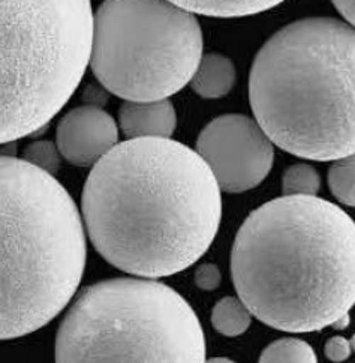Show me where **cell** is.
I'll list each match as a JSON object with an SVG mask.
<instances>
[{"label": "cell", "instance_id": "1", "mask_svg": "<svg viewBox=\"0 0 355 363\" xmlns=\"http://www.w3.org/2000/svg\"><path fill=\"white\" fill-rule=\"evenodd\" d=\"M81 212L105 260L156 279L186 270L210 248L222 196L196 150L171 138H129L91 168Z\"/></svg>", "mask_w": 355, "mask_h": 363}, {"label": "cell", "instance_id": "2", "mask_svg": "<svg viewBox=\"0 0 355 363\" xmlns=\"http://www.w3.org/2000/svg\"><path fill=\"white\" fill-rule=\"evenodd\" d=\"M231 274L240 301L267 326L322 330L355 301V224L317 196L274 199L237 233Z\"/></svg>", "mask_w": 355, "mask_h": 363}, {"label": "cell", "instance_id": "3", "mask_svg": "<svg viewBox=\"0 0 355 363\" xmlns=\"http://www.w3.org/2000/svg\"><path fill=\"white\" fill-rule=\"evenodd\" d=\"M355 33L346 21L310 17L276 32L249 75L255 121L273 145L295 157L354 155Z\"/></svg>", "mask_w": 355, "mask_h": 363}, {"label": "cell", "instance_id": "4", "mask_svg": "<svg viewBox=\"0 0 355 363\" xmlns=\"http://www.w3.org/2000/svg\"><path fill=\"white\" fill-rule=\"evenodd\" d=\"M86 260L83 216L69 192L36 165L0 155V341L55 320Z\"/></svg>", "mask_w": 355, "mask_h": 363}, {"label": "cell", "instance_id": "5", "mask_svg": "<svg viewBox=\"0 0 355 363\" xmlns=\"http://www.w3.org/2000/svg\"><path fill=\"white\" fill-rule=\"evenodd\" d=\"M90 0H0V145L35 135L89 67Z\"/></svg>", "mask_w": 355, "mask_h": 363}, {"label": "cell", "instance_id": "6", "mask_svg": "<svg viewBox=\"0 0 355 363\" xmlns=\"http://www.w3.org/2000/svg\"><path fill=\"white\" fill-rule=\"evenodd\" d=\"M195 311L152 278H115L87 287L64 315L56 362H205Z\"/></svg>", "mask_w": 355, "mask_h": 363}, {"label": "cell", "instance_id": "7", "mask_svg": "<svg viewBox=\"0 0 355 363\" xmlns=\"http://www.w3.org/2000/svg\"><path fill=\"white\" fill-rule=\"evenodd\" d=\"M203 48L198 20L171 0H103L89 65L113 95L156 101L189 84Z\"/></svg>", "mask_w": 355, "mask_h": 363}, {"label": "cell", "instance_id": "8", "mask_svg": "<svg viewBox=\"0 0 355 363\" xmlns=\"http://www.w3.org/2000/svg\"><path fill=\"white\" fill-rule=\"evenodd\" d=\"M196 153L212 170L220 191L239 194L257 188L273 168L274 146L255 119L223 114L196 140Z\"/></svg>", "mask_w": 355, "mask_h": 363}, {"label": "cell", "instance_id": "9", "mask_svg": "<svg viewBox=\"0 0 355 363\" xmlns=\"http://www.w3.org/2000/svg\"><path fill=\"white\" fill-rule=\"evenodd\" d=\"M117 143L115 121L96 106L71 110L57 126V149L64 160L77 167L95 165Z\"/></svg>", "mask_w": 355, "mask_h": 363}, {"label": "cell", "instance_id": "10", "mask_svg": "<svg viewBox=\"0 0 355 363\" xmlns=\"http://www.w3.org/2000/svg\"><path fill=\"white\" fill-rule=\"evenodd\" d=\"M118 125L128 138H169L176 131L177 114L168 98L156 101H125Z\"/></svg>", "mask_w": 355, "mask_h": 363}, {"label": "cell", "instance_id": "11", "mask_svg": "<svg viewBox=\"0 0 355 363\" xmlns=\"http://www.w3.org/2000/svg\"><path fill=\"white\" fill-rule=\"evenodd\" d=\"M235 79V67L230 57L220 53H207L201 56L189 83L196 95L216 99L231 92Z\"/></svg>", "mask_w": 355, "mask_h": 363}, {"label": "cell", "instance_id": "12", "mask_svg": "<svg viewBox=\"0 0 355 363\" xmlns=\"http://www.w3.org/2000/svg\"><path fill=\"white\" fill-rule=\"evenodd\" d=\"M192 14L207 17H246L274 8L285 0H171Z\"/></svg>", "mask_w": 355, "mask_h": 363}, {"label": "cell", "instance_id": "13", "mask_svg": "<svg viewBox=\"0 0 355 363\" xmlns=\"http://www.w3.org/2000/svg\"><path fill=\"white\" fill-rule=\"evenodd\" d=\"M252 323V314L240 297H223L212 311L213 328L223 336L234 338L243 335Z\"/></svg>", "mask_w": 355, "mask_h": 363}, {"label": "cell", "instance_id": "14", "mask_svg": "<svg viewBox=\"0 0 355 363\" xmlns=\"http://www.w3.org/2000/svg\"><path fill=\"white\" fill-rule=\"evenodd\" d=\"M262 363L274 362H295V363H317L318 356L315 350L303 340L283 338L271 342L259 356Z\"/></svg>", "mask_w": 355, "mask_h": 363}, {"label": "cell", "instance_id": "15", "mask_svg": "<svg viewBox=\"0 0 355 363\" xmlns=\"http://www.w3.org/2000/svg\"><path fill=\"white\" fill-rule=\"evenodd\" d=\"M355 158L354 155L334 160L328 170V186L342 204L354 207L355 203Z\"/></svg>", "mask_w": 355, "mask_h": 363}, {"label": "cell", "instance_id": "16", "mask_svg": "<svg viewBox=\"0 0 355 363\" xmlns=\"http://www.w3.org/2000/svg\"><path fill=\"white\" fill-rule=\"evenodd\" d=\"M320 188L321 176L309 164H294L283 173V196H317Z\"/></svg>", "mask_w": 355, "mask_h": 363}, {"label": "cell", "instance_id": "17", "mask_svg": "<svg viewBox=\"0 0 355 363\" xmlns=\"http://www.w3.org/2000/svg\"><path fill=\"white\" fill-rule=\"evenodd\" d=\"M60 152L52 141H35L24 149L23 160L55 176L60 168Z\"/></svg>", "mask_w": 355, "mask_h": 363}, {"label": "cell", "instance_id": "18", "mask_svg": "<svg viewBox=\"0 0 355 363\" xmlns=\"http://www.w3.org/2000/svg\"><path fill=\"white\" fill-rule=\"evenodd\" d=\"M193 277H195V284L198 285V289L204 291L216 290L222 282L220 270L213 263H204L196 267Z\"/></svg>", "mask_w": 355, "mask_h": 363}, {"label": "cell", "instance_id": "19", "mask_svg": "<svg viewBox=\"0 0 355 363\" xmlns=\"http://www.w3.org/2000/svg\"><path fill=\"white\" fill-rule=\"evenodd\" d=\"M352 353V344L342 336H334L325 344V356L332 362H344Z\"/></svg>", "mask_w": 355, "mask_h": 363}, {"label": "cell", "instance_id": "20", "mask_svg": "<svg viewBox=\"0 0 355 363\" xmlns=\"http://www.w3.org/2000/svg\"><path fill=\"white\" fill-rule=\"evenodd\" d=\"M332 2L337 8V11L340 12L342 17L345 18V21L352 26L354 24V18H355L354 0H332Z\"/></svg>", "mask_w": 355, "mask_h": 363}, {"label": "cell", "instance_id": "21", "mask_svg": "<svg viewBox=\"0 0 355 363\" xmlns=\"http://www.w3.org/2000/svg\"><path fill=\"white\" fill-rule=\"evenodd\" d=\"M348 324H349V314H346V315H344L342 318H339V320L333 324V328L337 329V330H342V329H346Z\"/></svg>", "mask_w": 355, "mask_h": 363}, {"label": "cell", "instance_id": "22", "mask_svg": "<svg viewBox=\"0 0 355 363\" xmlns=\"http://www.w3.org/2000/svg\"><path fill=\"white\" fill-rule=\"evenodd\" d=\"M205 362H234V360H231L228 357H212V359H208Z\"/></svg>", "mask_w": 355, "mask_h": 363}]
</instances>
